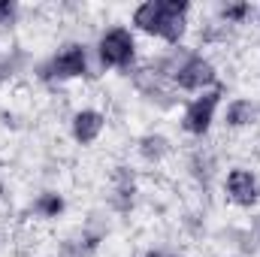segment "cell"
<instances>
[{"label":"cell","mask_w":260,"mask_h":257,"mask_svg":"<svg viewBox=\"0 0 260 257\" xmlns=\"http://www.w3.org/2000/svg\"><path fill=\"white\" fill-rule=\"evenodd\" d=\"M148 257H176V254H148Z\"/></svg>","instance_id":"obj_16"},{"label":"cell","mask_w":260,"mask_h":257,"mask_svg":"<svg viewBox=\"0 0 260 257\" xmlns=\"http://www.w3.org/2000/svg\"><path fill=\"white\" fill-rule=\"evenodd\" d=\"M133 24L139 30H145V34H157V24H160V0H148L142 6H136Z\"/></svg>","instance_id":"obj_8"},{"label":"cell","mask_w":260,"mask_h":257,"mask_svg":"<svg viewBox=\"0 0 260 257\" xmlns=\"http://www.w3.org/2000/svg\"><path fill=\"white\" fill-rule=\"evenodd\" d=\"M218 100H221V88L206 91L203 97H197L194 103L185 109V118H182L185 130H188V133H194V136H203V133L209 130V124H212V115H215Z\"/></svg>","instance_id":"obj_3"},{"label":"cell","mask_w":260,"mask_h":257,"mask_svg":"<svg viewBox=\"0 0 260 257\" xmlns=\"http://www.w3.org/2000/svg\"><path fill=\"white\" fill-rule=\"evenodd\" d=\"M185 18H188V3L185 0H160V24L157 37L167 43H179L185 34Z\"/></svg>","instance_id":"obj_5"},{"label":"cell","mask_w":260,"mask_h":257,"mask_svg":"<svg viewBox=\"0 0 260 257\" xmlns=\"http://www.w3.org/2000/svg\"><path fill=\"white\" fill-rule=\"evenodd\" d=\"M97 242L94 239H67L64 245H61V251H58V257H88L91 254V248H94Z\"/></svg>","instance_id":"obj_13"},{"label":"cell","mask_w":260,"mask_h":257,"mask_svg":"<svg viewBox=\"0 0 260 257\" xmlns=\"http://www.w3.org/2000/svg\"><path fill=\"white\" fill-rule=\"evenodd\" d=\"M167 151H170V142H167L164 136H157V133L139 139V154H142L145 160H160Z\"/></svg>","instance_id":"obj_12"},{"label":"cell","mask_w":260,"mask_h":257,"mask_svg":"<svg viewBox=\"0 0 260 257\" xmlns=\"http://www.w3.org/2000/svg\"><path fill=\"white\" fill-rule=\"evenodd\" d=\"M254 115H257V106L251 103V100H233L230 106H227V127H245V124H251L254 121Z\"/></svg>","instance_id":"obj_9"},{"label":"cell","mask_w":260,"mask_h":257,"mask_svg":"<svg viewBox=\"0 0 260 257\" xmlns=\"http://www.w3.org/2000/svg\"><path fill=\"white\" fill-rule=\"evenodd\" d=\"M12 15H15V3H9V0H0V24H6Z\"/></svg>","instance_id":"obj_15"},{"label":"cell","mask_w":260,"mask_h":257,"mask_svg":"<svg viewBox=\"0 0 260 257\" xmlns=\"http://www.w3.org/2000/svg\"><path fill=\"white\" fill-rule=\"evenodd\" d=\"M257 227H260V218H257Z\"/></svg>","instance_id":"obj_17"},{"label":"cell","mask_w":260,"mask_h":257,"mask_svg":"<svg viewBox=\"0 0 260 257\" xmlns=\"http://www.w3.org/2000/svg\"><path fill=\"white\" fill-rule=\"evenodd\" d=\"M130 203H133V176L124 167H118V173H115V206L121 212H127Z\"/></svg>","instance_id":"obj_10"},{"label":"cell","mask_w":260,"mask_h":257,"mask_svg":"<svg viewBox=\"0 0 260 257\" xmlns=\"http://www.w3.org/2000/svg\"><path fill=\"white\" fill-rule=\"evenodd\" d=\"M34 212L43 215V218H58V215L64 212V197H61V194H52V191L40 194L37 203H34Z\"/></svg>","instance_id":"obj_11"},{"label":"cell","mask_w":260,"mask_h":257,"mask_svg":"<svg viewBox=\"0 0 260 257\" xmlns=\"http://www.w3.org/2000/svg\"><path fill=\"white\" fill-rule=\"evenodd\" d=\"M46 73L52 79H76V76H85L88 73V52L79 46V43H70L64 46L46 67Z\"/></svg>","instance_id":"obj_2"},{"label":"cell","mask_w":260,"mask_h":257,"mask_svg":"<svg viewBox=\"0 0 260 257\" xmlns=\"http://www.w3.org/2000/svg\"><path fill=\"white\" fill-rule=\"evenodd\" d=\"M136 43L127 27H109L100 37V61L106 67H127L133 61Z\"/></svg>","instance_id":"obj_1"},{"label":"cell","mask_w":260,"mask_h":257,"mask_svg":"<svg viewBox=\"0 0 260 257\" xmlns=\"http://www.w3.org/2000/svg\"><path fill=\"white\" fill-rule=\"evenodd\" d=\"M227 197L236 206H254L260 197V185H257V179H254V173L242 170V167L230 170V176H227Z\"/></svg>","instance_id":"obj_6"},{"label":"cell","mask_w":260,"mask_h":257,"mask_svg":"<svg viewBox=\"0 0 260 257\" xmlns=\"http://www.w3.org/2000/svg\"><path fill=\"white\" fill-rule=\"evenodd\" d=\"M100 130H103V115L100 112L82 109V112L73 115V136H76V142L88 145V142H94L100 136Z\"/></svg>","instance_id":"obj_7"},{"label":"cell","mask_w":260,"mask_h":257,"mask_svg":"<svg viewBox=\"0 0 260 257\" xmlns=\"http://www.w3.org/2000/svg\"><path fill=\"white\" fill-rule=\"evenodd\" d=\"M248 12H251V6H248V3H227V6L221 9V15H224L227 21H236V24H239V21H245V15H248Z\"/></svg>","instance_id":"obj_14"},{"label":"cell","mask_w":260,"mask_h":257,"mask_svg":"<svg viewBox=\"0 0 260 257\" xmlns=\"http://www.w3.org/2000/svg\"><path fill=\"white\" fill-rule=\"evenodd\" d=\"M176 82H179V88H185V91H203L206 85L215 82V67H212V61H206V58H200V55H191V58H185V61L179 64Z\"/></svg>","instance_id":"obj_4"}]
</instances>
